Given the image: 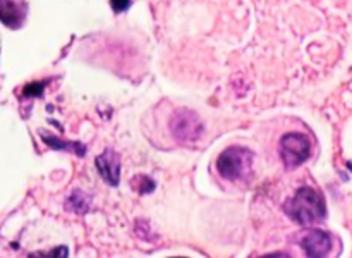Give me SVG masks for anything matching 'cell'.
I'll use <instances>...</instances> for the list:
<instances>
[{"mask_svg":"<svg viewBox=\"0 0 352 258\" xmlns=\"http://www.w3.org/2000/svg\"><path fill=\"white\" fill-rule=\"evenodd\" d=\"M285 212L296 222L308 226V224L320 222L325 219L327 208L325 200L313 188H301L285 205Z\"/></svg>","mask_w":352,"mask_h":258,"instance_id":"cell-1","label":"cell"},{"mask_svg":"<svg viewBox=\"0 0 352 258\" xmlns=\"http://www.w3.org/2000/svg\"><path fill=\"white\" fill-rule=\"evenodd\" d=\"M253 153L243 147H232L222 151V155L217 160V169L220 174L230 181L243 179L250 172Z\"/></svg>","mask_w":352,"mask_h":258,"instance_id":"cell-2","label":"cell"},{"mask_svg":"<svg viewBox=\"0 0 352 258\" xmlns=\"http://www.w3.org/2000/svg\"><path fill=\"white\" fill-rule=\"evenodd\" d=\"M309 153H311V144L305 134L291 133L280 140V157L287 169L299 167L302 162L308 160Z\"/></svg>","mask_w":352,"mask_h":258,"instance_id":"cell-3","label":"cell"},{"mask_svg":"<svg viewBox=\"0 0 352 258\" xmlns=\"http://www.w3.org/2000/svg\"><path fill=\"white\" fill-rule=\"evenodd\" d=\"M170 131L177 140L181 141H196L203 133V122L191 110H179L174 114L170 120Z\"/></svg>","mask_w":352,"mask_h":258,"instance_id":"cell-4","label":"cell"},{"mask_svg":"<svg viewBox=\"0 0 352 258\" xmlns=\"http://www.w3.org/2000/svg\"><path fill=\"white\" fill-rule=\"evenodd\" d=\"M96 169H98L103 181H107L112 186L119 184L120 162H119V155H117L116 151L112 150L103 151V153L96 158Z\"/></svg>","mask_w":352,"mask_h":258,"instance_id":"cell-5","label":"cell"},{"mask_svg":"<svg viewBox=\"0 0 352 258\" xmlns=\"http://www.w3.org/2000/svg\"><path fill=\"white\" fill-rule=\"evenodd\" d=\"M330 243L332 241L325 230H311L305 236L301 246L309 257H325L330 251Z\"/></svg>","mask_w":352,"mask_h":258,"instance_id":"cell-6","label":"cell"},{"mask_svg":"<svg viewBox=\"0 0 352 258\" xmlns=\"http://www.w3.org/2000/svg\"><path fill=\"white\" fill-rule=\"evenodd\" d=\"M24 10L21 9L19 3L14 0H0V19L10 28H16L23 23Z\"/></svg>","mask_w":352,"mask_h":258,"instance_id":"cell-7","label":"cell"},{"mask_svg":"<svg viewBox=\"0 0 352 258\" xmlns=\"http://www.w3.org/2000/svg\"><path fill=\"white\" fill-rule=\"evenodd\" d=\"M110 3H112V9L116 12H122V10H126L131 6V0H112Z\"/></svg>","mask_w":352,"mask_h":258,"instance_id":"cell-8","label":"cell"}]
</instances>
